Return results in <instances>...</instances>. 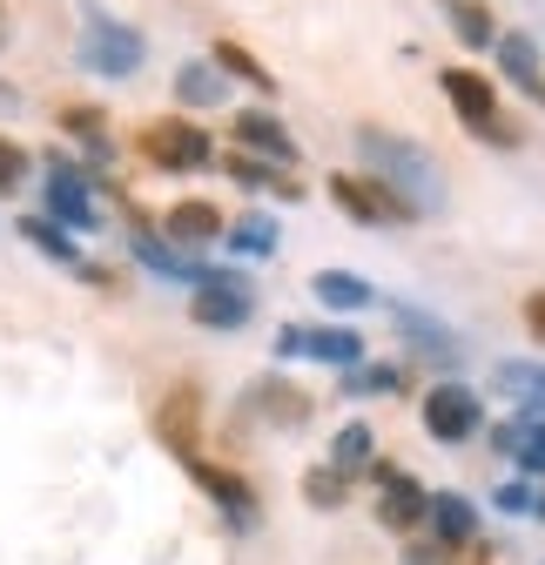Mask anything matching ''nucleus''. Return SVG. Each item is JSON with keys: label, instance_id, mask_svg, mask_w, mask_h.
<instances>
[{"label": "nucleus", "instance_id": "17", "mask_svg": "<svg viewBox=\"0 0 545 565\" xmlns=\"http://www.w3.org/2000/svg\"><path fill=\"white\" fill-rule=\"evenodd\" d=\"M162 230H169V243H189V249H202V243H216L229 223H223V209H216V202H175Z\"/></svg>", "mask_w": 545, "mask_h": 565}, {"label": "nucleus", "instance_id": "9", "mask_svg": "<svg viewBox=\"0 0 545 565\" xmlns=\"http://www.w3.org/2000/svg\"><path fill=\"white\" fill-rule=\"evenodd\" d=\"M277 358H317V364L351 371V364H364V337L357 330H303V323H284L277 330Z\"/></svg>", "mask_w": 545, "mask_h": 565}, {"label": "nucleus", "instance_id": "26", "mask_svg": "<svg viewBox=\"0 0 545 565\" xmlns=\"http://www.w3.org/2000/svg\"><path fill=\"white\" fill-rule=\"evenodd\" d=\"M223 236H229L236 256H269V249H277V223H269L263 209H256V216H243V223H229Z\"/></svg>", "mask_w": 545, "mask_h": 565}, {"label": "nucleus", "instance_id": "18", "mask_svg": "<svg viewBox=\"0 0 545 565\" xmlns=\"http://www.w3.org/2000/svg\"><path fill=\"white\" fill-rule=\"evenodd\" d=\"M223 169H229V182H243V189H269V195H284V202H297V195H303V189L284 175V162H263V156H249V149L223 156Z\"/></svg>", "mask_w": 545, "mask_h": 565}, {"label": "nucleus", "instance_id": "14", "mask_svg": "<svg viewBox=\"0 0 545 565\" xmlns=\"http://www.w3.org/2000/svg\"><path fill=\"white\" fill-rule=\"evenodd\" d=\"M425 512H431V491H425L418 478L391 471V478H384V499H377V525H384V532H404V539H412V532L425 525Z\"/></svg>", "mask_w": 545, "mask_h": 565}, {"label": "nucleus", "instance_id": "4", "mask_svg": "<svg viewBox=\"0 0 545 565\" xmlns=\"http://www.w3.org/2000/svg\"><path fill=\"white\" fill-rule=\"evenodd\" d=\"M142 162H156V169H175V175H189V169H210L216 162V141L202 135L195 121H182V115H162V121H149L142 135Z\"/></svg>", "mask_w": 545, "mask_h": 565}, {"label": "nucleus", "instance_id": "15", "mask_svg": "<svg viewBox=\"0 0 545 565\" xmlns=\"http://www.w3.org/2000/svg\"><path fill=\"white\" fill-rule=\"evenodd\" d=\"M229 135H236V149H249V156H263V162H284V169L297 162V141H290V128H284L277 115H263V108H243Z\"/></svg>", "mask_w": 545, "mask_h": 565}, {"label": "nucleus", "instance_id": "7", "mask_svg": "<svg viewBox=\"0 0 545 565\" xmlns=\"http://www.w3.org/2000/svg\"><path fill=\"white\" fill-rule=\"evenodd\" d=\"M310 411H317V397L297 391V384H284V377H256L243 391V424H277V431H297V424H310Z\"/></svg>", "mask_w": 545, "mask_h": 565}, {"label": "nucleus", "instance_id": "19", "mask_svg": "<svg viewBox=\"0 0 545 565\" xmlns=\"http://www.w3.org/2000/svg\"><path fill=\"white\" fill-rule=\"evenodd\" d=\"M310 297L323 310H364V303H377V290H371L364 276H351V269H317L310 276Z\"/></svg>", "mask_w": 545, "mask_h": 565}, {"label": "nucleus", "instance_id": "16", "mask_svg": "<svg viewBox=\"0 0 545 565\" xmlns=\"http://www.w3.org/2000/svg\"><path fill=\"white\" fill-rule=\"evenodd\" d=\"M425 525H431L445 545H471V539H479V512H471V499H464V491H431V512H425Z\"/></svg>", "mask_w": 545, "mask_h": 565}, {"label": "nucleus", "instance_id": "34", "mask_svg": "<svg viewBox=\"0 0 545 565\" xmlns=\"http://www.w3.org/2000/svg\"><path fill=\"white\" fill-rule=\"evenodd\" d=\"M525 323H532V330L545 337V297H532V303H525Z\"/></svg>", "mask_w": 545, "mask_h": 565}, {"label": "nucleus", "instance_id": "22", "mask_svg": "<svg viewBox=\"0 0 545 565\" xmlns=\"http://www.w3.org/2000/svg\"><path fill=\"white\" fill-rule=\"evenodd\" d=\"M445 14H451V34H458L464 47H492V41H499V21H492L485 0H445Z\"/></svg>", "mask_w": 545, "mask_h": 565}, {"label": "nucleus", "instance_id": "13", "mask_svg": "<svg viewBox=\"0 0 545 565\" xmlns=\"http://www.w3.org/2000/svg\"><path fill=\"white\" fill-rule=\"evenodd\" d=\"M182 471H189V478H195L202 491H210V499H216V505H223V512H229L236 525H249V519H256V491H249V478H236V471L210 465L202 451H195V458H182Z\"/></svg>", "mask_w": 545, "mask_h": 565}, {"label": "nucleus", "instance_id": "31", "mask_svg": "<svg viewBox=\"0 0 545 565\" xmlns=\"http://www.w3.org/2000/svg\"><path fill=\"white\" fill-rule=\"evenodd\" d=\"M21 175H28V149L0 135V189H21Z\"/></svg>", "mask_w": 545, "mask_h": 565}, {"label": "nucleus", "instance_id": "6", "mask_svg": "<svg viewBox=\"0 0 545 565\" xmlns=\"http://www.w3.org/2000/svg\"><path fill=\"white\" fill-rule=\"evenodd\" d=\"M425 431L438 438V445H464V438H479L485 431V411H479V397H471V384H431L425 391Z\"/></svg>", "mask_w": 545, "mask_h": 565}, {"label": "nucleus", "instance_id": "11", "mask_svg": "<svg viewBox=\"0 0 545 565\" xmlns=\"http://www.w3.org/2000/svg\"><path fill=\"white\" fill-rule=\"evenodd\" d=\"M391 323L404 330V343H412V358H418V364H438V371H451V364L464 358V343H458V337H451L438 317H425V310H412V303H397V310H391Z\"/></svg>", "mask_w": 545, "mask_h": 565}, {"label": "nucleus", "instance_id": "3", "mask_svg": "<svg viewBox=\"0 0 545 565\" xmlns=\"http://www.w3.org/2000/svg\"><path fill=\"white\" fill-rule=\"evenodd\" d=\"M323 189H330V202H336V209H344V216H351V223H377V230H404V223H412V216H418V209H412V195H397V189H391L384 175H351V169H344V175H330Z\"/></svg>", "mask_w": 545, "mask_h": 565}, {"label": "nucleus", "instance_id": "20", "mask_svg": "<svg viewBox=\"0 0 545 565\" xmlns=\"http://www.w3.org/2000/svg\"><path fill=\"white\" fill-rule=\"evenodd\" d=\"M223 95H229V82H223L216 61H182L175 67V102L182 108H216Z\"/></svg>", "mask_w": 545, "mask_h": 565}, {"label": "nucleus", "instance_id": "5", "mask_svg": "<svg viewBox=\"0 0 545 565\" xmlns=\"http://www.w3.org/2000/svg\"><path fill=\"white\" fill-rule=\"evenodd\" d=\"M82 61L95 67V75H108V82H121V75H135V67H142V34L135 28H121L115 14H101V8H82Z\"/></svg>", "mask_w": 545, "mask_h": 565}, {"label": "nucleus", "instance_id": "28", "mask_svg": "<svg viewBox=\"0 0 545 565\" xmlns=\"http://www.w3.org/2000/svg\"><path fill=\"white\" fill-rule=\"evenodd\" d=\"M61 128L75 135V141H88L95 156H108V115H101V108H88V102H75V108H61Z\"/></svg>", "mask_w": 545, "mask_h": 565}, {"label": "nucleus", "instance_id": "35", "mask_svg": "<svg viewBox=\"0 0 545 565\" xmlns=\"http://www.w3.org/2000/svg\"><path fill=\"white\" fill-rule=\"evenodd\" d=\"M532 512H538V519H545V491H532Z\"/></svg>", "mask_w": 545, "mask_h": 565}, {"label": "nucleus", "instance_id": "29", "mask_svg": "<svg viewBox=\"0 0 545 565\" xmlns=\"http://www.w3.org/2000/svg\"><path fill=\"white\" fill-rule=\"evenodd\" d=\"M357 391L384 397V391H404V377H397V371H384V364H371V371H364V364H351V397H357Z\"/></svg>", "mask_w": 545, "mask_h": 565}, {"label": "nucleus", "instance_id": "24", "mask_svg": "<svg viewBox=\"0 0 545 565\" xmlns=\"http://www.w3.org/2000/svg\"><path fill=\"white\" fill-rule=\"evenodd\" d=\"M492 47H499V67H505L519 88H532V82L545 75V67H538V41H532V34H499Z\"/></svg>", "mask_w": 545, "mask_h": 565}, {"label": "nucleus", "instance_id": "12", "mask_svg": "<svg viewBox=\"0 0 545 565\" xmlns=\"http://www.w3.org/2000/svg\"><path fill=\"white\" fill-rule=\"evenodd\" d=\"M47 216H54V223H67V230H95V223H101V216H95L88 182L67 169L61 156H47Z\"/></svg>", "mask_w": 545, "mask_h": 565}, {"label": "nucleus", "instance_id": "8", "mask_svg": "<svg viewBox=\"0 0 545 565\" xmlns=\"http://www.w3.org/2000/svg\"><path fill=\"white\" fill-rule=\"evenodd\" d=\"M189 317H195L202 330H243V323L256 317V297L243 290L236 276L210 269V282H195V297H189Z\"/></svg>", "mask_w": 545, "mask_h": 565}, {"label": "nucleus", "instance_id": "32", "mask_svg": "<svg viewBox=\"0 0 545 565\" xmlns=\"http://www.w3.org/2000/svg\"><path fill=\"white\" fill-rule=\"evenodd\" d=\"M492 505H499V512H532V484H519V478L499 484V499H492Z\"/></svg>", "mask_w": 545, "mask_h": 565}, {"label": "nucleus", "instance_id": "27", "mask_svg": "<svg viewBox=\"0 0 545 565\" xmlns=\"http://www.w3.org/2000/svg\"><path fill=\"white\" fill-rule=\"evenodd\" d=\"M330 465L344 471V478H357V471L371 465V424H344V431H336V445H330Z\"/></svg>", "mask_w": 545, "mask_h": 565}, {"label": "nucleus", "instance_id": "1", "mask_svg": "<svg viewBox=\"0 0 545 565\" xmlns=\"http://www.w3.org/2000/svg\"><path fill=\"white\" fill-rule=\"evenodd\" d=\"M357 156L371 162V175H384L397 195H412V209L425 216V209H445V169L431 162V149H418V141H397L384 128H357Z\"/></svg>", "mask_w": 545, "mask_h": 565}, {"label": "nucleus", "instance_id": "21", "mask_svg": "<svg viewBox=\"0 0 545 565\" xmlns=\"http://www.w3.org/2000/svg\"><path fill=\"white\" fill-rule=\"evenodd\" d=\"M21 243H34L47 263H67V269H82V249L67 243V223H54V216H21Z\"/></svg>", "mask_w": 545, "mask_h": 565}, {"label": "nucleus", "instance_id": "10", "mask_svg": "<svg viewBox=\"0 0 545 565\" xmlns=\"http://www.w3.org/2000/svg\"><path fill=\"white\" fill-rule=\"evenodd\" d=\"M156 438L175 451V465L202 451V391H195V384H175V391L162 397V411H156Z\"/></svg>", "mask_w": 545, "mask_h": 565}, {"label": "nucleus", "instance_id": "25", "mask_svg": "<svg viewBox=\"0 0 545 565\" xmlns=\"http://www.w3.org/2000/svg\"><path fill=\"white\" fill-rule=\"evenodd\" d=\"M303 499H310L317 512H344V499H351V478L336 471V465H317V471H303Z\"/></svg>", "mask_w": 545, "mask_h": 565}, {"label": "nucleus", "instance_id": "33", "mask_svg": "<svg viewBox=\"0 0 545 565\" xmlns=\"http://www.w3.org/2000/svg\"><path fill=\"white\" fill-rule=\"evenodd\" d=\"M404 565H438V552L431 545H404Z\"/></svg>", "mask_w": 545, "mask_h": 565}, {"label": "nucleus", "instance_id": "30", "mask_svg": "<svg viewBox=\"0 0 545 565\" xmlns=\"http://www.w3.org/2000/svg\"><path fill=\"white\" fill-rule=\"evenodd\" d=\"M499 384H505V391H532V397H545V364H499Z\"/></svg>", "mask_w": 545, "mask_h": 565}, {"label": "nucleus", "instance_id": "23", "mask_svg": "<svg viewBox=\"0 0 545 565\" xmlns=\"http://www.w3.org/2000/svg\"><path fill=\"white\" fill-rule=\"evenodd\" d=\"M216 67H223V75H236V82H249L256 95H277V88H284V82L269 75V67H263L243 41H216Z\"/></svg>", "mask_w": 545, "mask_h": 565}, {"label": "nucleus", "instance_id": "2", "mask_svg": "<svg viewBox=\"0 0 545 565\" xmlns=\"http://www.w3.org/2000/svg\"><path fill=\"white\" fill-rule=\"evenodd\" d=\"M438 82H445L451 115H458L464 128H479V141H492V149H519V141H525V128L499 115V88H492L485 75H471V67H445Z\"/></svg>", "mask_w": 545, "mask_h": 565}]
</instances>
